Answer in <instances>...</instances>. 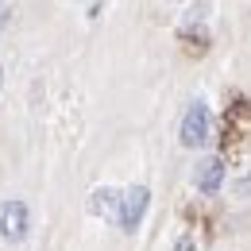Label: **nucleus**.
Instances as JSON below:
<instances>
[{
    "mask_svg": "<svg viewBox=\"0 0 251 251\" xmlns=\"http://www.w3.org/2000/svg\"><path fill=\"white\" fill-rule=\"evenodd\" d=\"M174 251H197V248H193V240H189V236H182V240L174 244Z\"/></svg>",
    "mask_w": 251,
    "mask_h": 251,
    "instance_id": "obj_6",
    "label": "nucleus"
},
{
    "mask_svg": "<svg viewBox=\"0 0 251 251\" xmlns=\"http://www.w3.org/2000/svg\"><path fill=\"white\" fill-rule=\"evenodd\" d=\"M0 81H4V70H0Z\"/></svg>",
    "mask_w": 251,
    "mask_h": 251,
    "instance_id": "obj_7",
    "label": "nucleus"
},
{
    "mask_svg": "<svg viewBox=\"0 0 251 251\" xmlns=\"http://www.w3.org/2000/svg\"><path fill=\"white\" fill-rule=\"evenodd\" d=\"M193 182H197V189H201V193H217L220 182H224V158H217V155L201 158V162H197Z\"/></svg>",
    "mask_w": 251,
    "mask_h": 251,
    "instance_id": "obj_4",
    "label": "nucleus"
},
{
    "mask_svg": "<svg viewBox=\"0 0 251 251\" xmlns=\"http://www.w3.org/2000/svg\"><path fill=\"white\" fill-rule=\"evenodd\" d=\"M27 228H31V217H27V205H24L20 197L0 201V236H4L8 244H20V240L27 236Z\"/></svg>",
    "mask_w": 251,
    "mask_h": 251,
    "instance_id": "obj_1",
    "label": "nucleus"
},
{
    "mask_svg": "<svg viewBox=\"0 0 251 251\" xmlns=\"http://www.w3.org/2000/svg\"><path fill=\"white\" fill-rule=\"evenodd\" d=\"M147 205H151V189L131 186L124 193V201H120V228H124V232H135L139 220H143V213H147Z\"/></svg>",
    "mask_w": 251,
    "mask_h": 251,
    "instance_id": "obj_3",
    "label": "nucleus"
},
{
    "mask_svg": "<svg viewBox=\"0 0 251 251\" xmlns=\"http://www.w3.org/2000/svg\"><path fill=\"white\" fill-rule=\"evenodd\" d=\"M120 201H124V197H120V193H116V189H97L93 193V201H89V209H93L97 217H112V213H116V209H120Z\"/></svg>",
    "mask_w": 251,
    "mask_h": 251,
    "instance_id": "obj_5",
    "label": "nucleus"
},
{
    "mask_svg": "<svg viewBox=\"0 0 251 251\" xmlns=\"http://www.w3.org/2000/svg\"><path fill=\"white\" fill-rule=\"evenodd\" d=\"M209 143V108L205 100H193L182 116V147H205Z\"/></svg>",
    "mask_w": 251,
    "mask_h": 251,
    "instance_id": "obj_2",
    "label": "nucleus"
}]
</instances>
